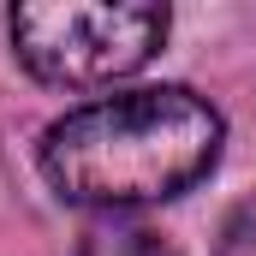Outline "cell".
<instances>
[{
    "label": "cell",
    "instance_id": "cell-1",
    "mask_svg": "<svg viewBox=\"0 0 256 256\" xmlns=\"http://www.w3.org/2000/svg\"><path fill=\"white\" fill-rule=\"evenodd\" d=\"M220 143L226 126L196 90H126L72 108L42 131V179L66 202L126 214L143 202L185 196L196 179H208Z\"/></svg>",
    "mask_w": 256,
    "mask_h": 256
},
{
    "label": "cell",
    "instance_id": "cell-2",
    "mask_svg": "<svg viewBox=\"0 0 256 256\" xmlns=\"http://www.w3.org/2000/svg\"><path fill=\"white\" fill-rule=\"evenodd\" d=\"M167 6H12L6 36L30 78L96 90L155 60L167 42Z\"/></svg>",
    "mask_w": 256,
    "mask_h": 256
},
{
    "label": "cell",
    "instance_id": "cell-3",
    "mask_svg": "<svg viewBox=\"0 0 256 256\" xmlns=\"http://www.w3.org/2000/svg\"><path fill=\"white\" fill-rule=\"evenodd\" d=\"M78 256H179L155 226L131 220V214H102L96 226H84Z\"/></svg>",
    "mask_w": 256,
    "mask_h": 256
},
{
    "label": "cell",
    "instance_id": "cell-4",
    "mask_svg": "<svg viewBox=\"0 0 256 256\" xmlns=\"http://www.w3.org/2000/svg\"><path fill=\"white\" fill-rule=\"evenodd\" d=\"M220 256H256V196L232 202V214L220 220Z\"/></svg>",
    "mask_w": 256,
    "mask_h": 256
}]
</instances>
